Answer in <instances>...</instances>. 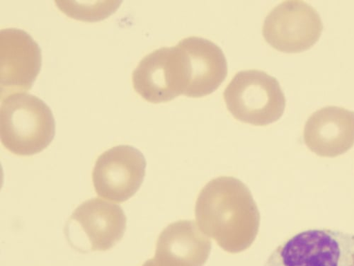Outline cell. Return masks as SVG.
<instances>
[{
  "label": "cell",
  "instance_id": "cell-1",
  "mask_svg": "<svg viewBox=\"0 0 354 266\" xmlns=\"http://www.w3.org/2000/svg\"><path fill=\"white\" fill-rule=\"evenodd\" d=\"M195 215L201 230L230 254L249 249L260 226L251 191L233 177H218L206 184L198 196Z\"/></svg>",
  "mask_w": 354,
  "mask_h": 266
},
{
  "label": "cell",
  "instance_id": "cell-2",
  "mask_svg": "<svg viewBox=\"0 0 354 266\" xmlns=\"http://www.w3.org/2000/svg\"><path fill=\"white\" fill-rule=\"evenodd\" d=\"M55 134L53 113L44 102L19 93L4 99L0 108V138L12 153L30 156L43 151Z\"/></svg>",
  "mask_w": 354,
  "mask_h": 266
},
{
  "label": "cell",
  "instance_id": "cell-3",
  "mask_svg": "<svg viewBox=\"0 0 354 266\" xmlns=\"http://www.w3.org/2000/svg\"><path fill=\"white\" fill-rule=\"evenodd\" d=\"M227 110L236 120L264 126L283 115L286 98L278 80L257 70L236 74L223 94Z\"/></svg>",
  "mask_w": 354,
  "mask_h": 266
},
{
  "label": "cell",
  "instance_id": "cell-4",
  "mask_svg": "<svg viewBox=\"0 0 354 266\" xmlns=\"http://www.w3.org/2000/svg\"><path fill=\"white\" fill-rule=\"evenodd\" d=\"M263 266H354V234L309 229L279 246Z\"/></svg>",
  "mask_w": 354,
  "mask_h": 266
},
{
  "label": "cell",
  "instance_id": "cell-5",
  "mask_svg": "<svg viewBox=\"0 0 354 266\" xmlns=\"http://www.w3.org/2000/svg\"><path fill=\"white\" fill-rule=\"evenodd\" d=\"M135 91L147 102H167L185 95L189 72L178 45L164 47L145 56L132 75Z\"/></svg>",
  "mask_w": 354,
  "mask_h": 266
},
{
  "label": "cell",
  "instance_id": "cell-6",
  "mask_svg": "<svg viewBox=\"0 0 354 266\" xmlns=\"http://www.w3.org/2000/svg\"><path fill=\"white\" fill-rule=\"evenodd\" d=\"M322 30L321 18L313 7L303 1H285L266 17L262 33L277 50L297 53L316 44Z\"/></svg>",
  "mask_w": 354,
  "mask_h": 266
},
{
  "label": "cell",
  "instance_id": "cell-7",
  "mask_svg": "<svg viewBox=\"0 0 354 266\" xmlns=\"http://www.w3.org/2000/svg\"><path fill=\"white\" fill-rule=\"evenodd\" d=\"M146 160L140 151L130 145H119L97 159L93 182L97 195L123 202L140 188L145 175Z\"/></svg>",
  "mask_w": 354,
  "mask_h": 266
},
{
  "label": "cell",
  "instance_id": "cell-8",
  "mask_svg": "<svg viewBox=\"0 0 354 266\" xmlns=\"http://www.w3.org/2000/svg\"><path fill=\"white\" fill-rule=\"evenodd\" d=\"M42 63L39 44L21 29L0 32V94L8 95L31 90Z\"/></svg>",
  "mask_w": 354,
  "mask_h": 266
},
{
  "label": "cell",
  "instance_id": "cell-9",
  "mask_svg": "<svg viewBox=\"0 0 354 266\" xmlns=\"http://www.w3.org/2000/svg\"><path fill=\"white\" fill-rule=\"evenodd\" d=\"M304 142L315 154L336 158L354 144V112L328 106L315 112L306 124Z\"/></svg>",
  "mask_w": 354,
  "mask_h": 266
},
{
  "label": "cell",
  "instance_id": "cell-10",
  "mask_svg": "<svg viewBox=\"0 0 354 266\" xmlns=\"http://www.w3.org/2000/svg\"><path fill=\"white\" fill-rule=\"evenodd\" d=\"M188 68L189 82L185 95L199 98L214 93L227 75V63L222 49L212 41L192 37L178 44Z\"/></svg>",
  "mask_w": 354,
  "mask_h": 266
},
{
  "label": "cell",
  "instance_id": "cell-11",
  "mask_svg": "<svg viewBox=\"0 0 354 266\" xmlns=\"http://www.w3.org/2000/svg\"><path fill=\"white\" fill-rule=\"evenodd\" d=\"M211 251L210 240L197 225L180 220L161 232L154 259L160 266H203Z\"/></svg>",
  "mask_w": 354,
  "mask_h": 266
},
{
  "label": "cell",
  "instance_id": "cell-12",
  "mask_svg": "<svg viewBox=\"0 0 354 266\" xmlns=\"http://www.w3.org/2000/svg\"><path fill=\"white\" fill-rule=\"evenodd\" d=\"M71 221L79 226L93 251L111 249L127 229V217L121 207L97 198L80 205Z\"/></svg>",
  "mask_w": 354,
  "mask_h": 266
},
{
  "label": "cell",
  "instance_id": "cell-13",
  "mask_svg": "<svg viewBox=\"0 0 354 266\" xmlns=\"http://www.w3.org/2000/svg\"><path fill=\"white\" fill-rule=\"evenodd\" d=\"M121 3L122 2L100 3L97 7H84L83 5L81 6L78 3L56 2L59 9H61L69 17L84 10L88 12L93 10L100 15L104 19L113 13ZM88 15H90V12H88ZM88 15L87 13L84 21H88Z\"/></svg>",
  "mask_w": 354,
  "mask_h": 266
},
{
  "label": "cell",
  "instance_id": "cell-14",
  "mask_svg": "<svg viewBox=\"0 0 354 266\" xmlns=\"http://www.w3.org/2000/svg\"><path fill=\"white\" fill-rule=\"evenodd\" d=\"M142 266H160L154 258L147 260Z\"/></svg>",
  "mask_w": 354,
  "mask_h": 266
}]
</instances>
